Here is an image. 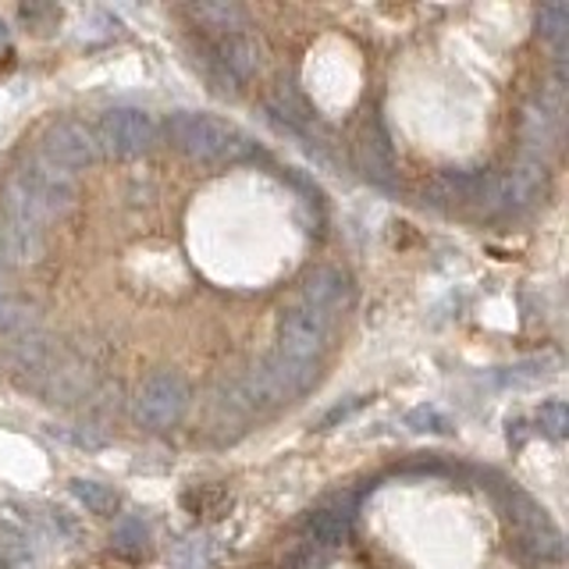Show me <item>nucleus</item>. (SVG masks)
Instances as JSON below:
<instances>
[{
  "label": "nucleus",
  "mask_w": 569,
  "mask_h": 569,
  "mask_svg": "<svg viewBox=\"0 0 569 569\" xmlns=\"http://www.w3.org/2000/svg\"><path fill=\"white\" fill-rule=\"evenodd\" d=\"M164 132L171 147L196 160V164H231V160L253 153V142L218 114H196V111L171 114Z\"/></svg>",
  "instance_id": "nucleus-1"
},
{
  "label": "nucleus",
  "mask_w": 569,
  "mask_h": 569,
  "mask_svg": "<svg viewBox=\"0 0 569 569\" xmlns=\"http://www.w3.org/2000/svg\"><path fill=\"white\" fill-rule=\"evenodd\" d=\"M11 186L26 196V203L40 213L43 221L50 218H61V213H68L71 207H76L79 200V182L76 174L50 164V160L43 157H29L18 164Z\"/></svg>",
  "instance_id": "nucleus-2"
},
{
  "label": "nucleus",
  "mask_w": 569,
  "mask_h": 569,
  "mask_svg": "<svg viewBox=\"0 0 569 569\" xmlns=\"http://www.w3.org/2000/svg\"><path fill=\"white\" fill-rule=\"evenodd\" d=\"M189 402H192L189 381L178 370L160 367L139 385L132 399V417L136 423L150 427V431H168V427H174L189 413Z\"/></svg>",
  "instance_id": "nucleus-3"
},
{
  "label": "nucleus",
  "mask_w": 569,
  "mask_h": 569,
  "mask_svg": "<svg viewBox=\"0 0 569 569\" xmlns=\"http://www.w3.org/2000/svg\"><path fill=\"white\" fill-rule=\"evenodd\" d=\"M548 186V171L541 160H520L506 171L495 174H480L477 182V203L488 213H506V210H520L541 200V192Z\"/></svg>",
  "instance_id": "nucleus-4"
},
{
  "label": "nucleus",
  "mask_w": 569,
  "mask_h": 569,
  "mask_svg": "<svg viewBox=\"0 0 569 569\" xmlns=\"http://www.w3.org/2000/svg\"><path fill=\"white\" fill-rule=\"evenodd\" d=\"M506 509L516 530V545L523 548V556L538 562H551L562 556V533L556 530V523L548 520L545 509L533 502V498H527L516 488H506Z\"/></svg>",
  "instance_id": "nucleus-5"
},
{
  "label": "nucleus",
  "mask_w": 569,
  "mask_h": 569,
  "mask_svg": "<svg viewBox=\"0 0 569 569\" xmlns=\"http://www.w3.org/2000/svg\"><path fill=\"white\" fill-rule=\"evenodd\" d=\"M97 142L100 153H111L118 160H132L153 150L157 142V121L153 114L139 111V107H118V111H107L97 124Z\"/></svg>",
  "instance_id": "nucleus-6"
},
{
  "label": "nucleus",
  "mask_w": 569,
  "mask_h": 569,
  "mask_svg": "<svg viewBox=\"0 0 569 569\" xmlns=\"http://www.w3.org/2000/svg\"><path fill=\"white\" fill-rule=\"evenodd\" d=\"M40 157L50 160V164L64 168V171H82L89 164H97L103 153H100L97 132L89 129L86 121L64 118V121H53L50 129L43 132V139H40Z\"/></svg>",
  "instance_id": "nucleus-7"
},
{
  "label": "nucleus",
  "mask_w": 569,
  "mask_h": 569,
  "mask_svg": "<svg viewBox=\"0 0 569 569\" xmlns=\"http://www.w3.org/2000/svg\"><path fill=\"white\" fill-rule=\"evenodd\" d=\"M328 338H331V325L325 317L302 310L299 302L289 310H281V317H278V352L317 363L320 352L328 349Z\"/></svg>",
  "instance_id": "nucleus-8"
},
{
  "label": "nucleus",
  "mask_w": 569,
  "mask_h": 569,
  "mask_svg": "<svg viewBox=\"0 0 569 569\" xmlns=\"http://www.w3.org/2000/svg\"><path fill=\"white\" fill-rule=\"evenodd\" d=\"M203 47L210 50V58L218 61L239 86L249 82L253 76H260L263 58H267L263 40H260L257 32H249V29L224 32V36H210V40H207Z\"/></svg>",
  "instance_id": "nucleus-9"
},
{
  "label": "nucleus",
  "mask_w": 569,
  "mask_h": 569,
  "mask_svg": "<svg viewBox=\"0 0 569 569\" xmlns=\"http://www.w3.org/2000/svg\"><path fill=\"white\" fill-rule=\"evenodd\" d=\"M352 299H356V289H352L349 274L335 271V267H317L299 289V307L325 317L328 325L338 313H346L352 307Z\"/></svg>",
  "instance_id": "nucleus-10"
},
{
  "label": "nucleus",
  "mask_w": 569,
  "mask_h": 569,
  "mask_svg": "<svg viewBox=\"0 0 569 569\" xmlns=\"http://www.w3.org/2000/svg\"><path fill=\"white\" fill-rule=\"evenodd\" d=\"M47 253V236L36 228L14 224L0 213V271H11V267H29L40 263Z\"/></svg>",
  "instance_id": "nucleus-11"
},
{
  "label": "nucleus",
  "mask_w": 569,
  "mask_h": 569,
  "mask_svg": "<svg viewBox=\"0 0 569 569\" xmlns=\"http://www.w3.org/2000/svg\"><path fill=\"white\" fill-rule=\"evenodd\" d=\"M89 385H93V378H89V363L76 360V356H64V360H53L40 388L47 391L50 402L68 406L76 399H86Z\"/></svg>",
  "instance_id": "nucleus-12"
},
{
  "label": "nucleus",
  "mask_w": 569,
  "mask_h": 569,
  "mask_svg": "<svg viewBox=\"0 0 569 569\" xmlns=\"http://www.w3.org/2000/svg\"><path fill=\"white\" fill-rule=\"evenodd\" d=\"M356 164H360V171L373 186H396V157H391L388 136L381 129H367L360 136V142H356Z\"/></svg>",
  "instance_id": "nucleus-13"
},
{
  "label": "nucleus",
  "mask_w": 569,
  "mask_h": 569,
  "mask_svg": "<svg viewBox=\"0 0 569 569\" xmlns=\"http://www.w3.org/2000/svg\"><path fill=\"white\" fill-rule=\"evenodd\" d=\"M186 14H189V22L196 29L207 32V40H210V36H224V32L249 29L246 8L231 4V0H200V4H189Z\"/></svg>",
  "instance_id": "nucleus-14"
},
{
  "label": "nucleus",
  "mask_w": 569,
  "mask_h": 569,
  "mask_svg": "<svg viewBox=\"0 0 569 569\" xmlns=\"http://www.w3.org/2000/svg\"><path fill=\"white\" fill-rule=\"evenodd\" d=\"M349 509H313L302 520V538L313 548H338L349 538Z\"/></svg>",
  "instance_id": "nucleus-15"
},
{
  "label": "nucleus",
  "mask_w": 569,
  "mask_h": 569,
  "mask_svg": "<svg viewBox=\"0 0 569 569\" xmlns=\"http://www.w3.org/2000/svg\"><path fill=\"white\" fill-rule=\"evenodd\" d=\"M520 132L523 139L530 142V147H556V139H559V107L538 97V100H530L523 107V118H520Z\"/></svg>",
  "instance_id": "nucleus-16"
},
{
  "label": "nucleus",
  "mask_w": 569,
  "mask_h": 569,
  "mask_svg": "<svg viewBox=\"0 0 569 569\" xmlns=\"http://www.w3.org/2000/svg\"><path fill=\"white\" fill-rule=\"evenodd\" d=\"M263 367L271 370V378H274L278 388L284 391V399L302 396V391H307V388L317 381V363H313V360H296V356L274 352V356H267Z\"/></svg>",
  "instance_id": "nucleus-17"
},
{
  "label": "nucleus",
  "mask_w": 569,
  "mask_h": 569,
  "mask_svg": "<svg viewBox=\"0 0 569 569\" xmlns=\"http://www.w3.org/2000/svg\"><path fill=\"white\" fill-rule=\"evenodd\" d=\"M71 495H76L79 502L89 512H97V516H114L118 512V495L107 488V485H100V480L76 477V480H71Z\"/></svg>",
  "instance_id": "nucleus-18"
},
{
  "label": "nucleus",
  "mask_w": 569,
  "mask_h": 569,
  "mask_svg": "<svg viewBox=\"0 0 569 569\" xmlns=\"http://www.w3.org/2000/svg\"><path fill=\"white\" fill-rule=\"evenodd\" d=\"M111 541H114L118 556L139 559V556H147V548H150V530L142 527V520H132V516H124V520H118Z\"/></svg>",
  "instance_id": "nucleus-19"
},
{
  "label": "nucleus",
  "mask_w": 569,
  "mask_h": 569,
  "mask_svg": "<svg viewBox=\"0 0 569 569\" xmlns=\"http://www.w3.org/2000/svg\"><path fill=\"white\" fill-rule=\"evenodd\" d=\"M32 328H36V317H32V310H29L26 302L18 299L14 292L0 289V335L14 338V335L32 331Z\"/></svg>",
  "instance_id": "nucleus-20"
},
{
  "label": "nucleus",
  "mask_w": 569,
  "mask_h": 569,
  "mask_svg": "<svg viewBox=\"0 0 569 569\" xmlns=\"http://www.w3.org/2000/svg\"><path fill=\"white\" fill-rule=\"evenodd\" d=\"M171 569H210V541L192 533V538H182L171 548Z\"/></svg>",
  "instance_id": "nucleus-21"
},
{
  "label": "nucleus",
  "mask_w": 569,
  "mask_h": 569,
  "mask_svg": "<svg viewBox=\"0 0 569 569\" xmlns=\"http://www.w3.org/2000/svg\"><path fill=\"white\" fill-rule=\"evenodd\" d=\"M406 427H409V431H417V435H449L452 423L438 406H417V409H409V413H406Z\"/></svg>",
  "instance_id": "nucleus-22"
},
{
  "label": "nucleus",
  "mask_w": 569,
  "mask_h": 569,
  "mask_svg": "<svg viewBox=\"0 0 569 569\" xmlns=\"http://www.w3.org/2000/svg\"><path fill=\"white\" fill-rule=\"evenodd\" d=\"M566 29H569V4H562V0H556V4H545L538 11V32L545 36V40L562 43Z\"/></svg>",
  "instance_id": "nucleus-23"
},
{
  "label": "nucleus",
  "mask_w": 569,
  "mask_h": 569,
  "mask_svg": "<svg viewBox=\"0 0 569 569\" xmlns=\"http://www.w3.org/2000/svg\"><path fill=\"white\" fill-rule=\"evenodd\" d=\"M538 427H541V435L556 438V441L566 438V431H569V409H566V402H559V399L545 402L538 409Z\"/></svg>",
  "instance_id": "nucleus-24"
},
{
  "label": "nucleus",
  "mask_w": 569,
  "mask_h": 569,
  "mask_svg": "<svg viewBox=\"0 0 569 569\" xmlns=\"http://www.w3.org/2000/svg\"><path fill=\"white\" fill-rule=\"evenodd\" d=\"M360 406H367V396H352V399H346V402H338V406H331L325 417H320V431H328V427H335V423H342V420H349L356 409Z\"/></svg>",
  "instance_id": "nucleus-25"
},
{
  "label": "nucleus",
  "mask_w": 569,
  "mask_h": 569,
  "mask_svg": "<svg viewBox=\"0 0 569 569\" xmlns=\"http://www.w3.org/2000/svg\"><path fill=\"white\" fill-rule=\"evenodd\" d=\"M8 43H11V32H8L4 22H0V50H8Z\"/></svg>",
  "instance_id": "nucleus-26"
}]
</instances>
